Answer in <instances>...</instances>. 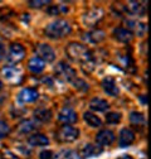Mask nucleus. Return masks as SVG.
<instances>
[{
    "label": "nucleus",
    "mask_w": 151,
    "mask_h": 159,
    "mask_svg": "<svg viewBox=\"0 0 151 159\" xmlns=\"http://www.w3.org/2000/svg\"><path fill=\"white\" fill-rule=\"evenodd\" d=\"M54 73L59 78H62L63 81H67V82H72L73 80L77 77L76 70L64 61H61L54 66Z\"/></svg>",
    "instance_id": "4"
},
{
    "label": "nucleus",
    "mask_w": 151,
    "mask_h": 159,
    "mask_svg": "<svg viewBox=\"0 0 151 159\" xmlns=\"http://www.w3.org/2000/svg\"><path fill=\"white\" fill-rule=\"evenodd\" d=\"M39 159H53V152L52 150H43L39 154Z\"/></svg>",
    "instance_id": "33"
},
{
    "label": "nucleus",
    "mask_w": 151,
    "mask_h": 159,
    "mask_svg": "<svg viewBox=\"0 0 151 159\" xmlns=\"http://www.w3.org/2000/svg\"><path fill=\"white\" fill-rule=\"evenodd\" d=\"M119 159H132V158H131L130 155H121Z\"/></svg>",
    "instance_id": "37"
},
{
    "label": "nucleus",
    "mask_w": 151,
    "mask_h": 159,
    "mask_svg": "<svg viewBox=\"0 0 151 159\" xmlns=\"http://www.w3.org/2000/svg\"><path fill=\"white\" fill-rule=\"evenodd\" d=\"M103 18V10L101 8H93L86 11L82 16V20L86 27H96Z\"/></svg>",
    "instance_id": "6"
},
{
    "label": "nucleus",
    "mask_w": 151,
    "mask_h": 159,
    "mask_svg": "<svg viewBox=\"0 0 151 159\" xmlns=\"http://www.w3.org/2000/svg\"><path fill=\"white\" fill-rule=\"evenodd\" d=\"M125 24L127 25V30L132 34H136L137 37H144L147 33V24L137 22L135 19H125Z\"/></svg>",
    "instance_id": "8"
},
{
    "label": "nucleus",
    "mask_w": 151,
    "mask_h": 159,
    "mask_svg": "<svg viewBox=\"0 0 151 159\" xmlns=\"http://www.w3.org/2000/svg\"><path fill=\"white\" fill-rule=\"evenodd\" d=\"M71 32H72V27L64 19H57V20L49 23L44 28L45 37H48L50 39H62V38L67 37Z\"/></svg>",
    "instance_id": "2"
},
{
    "label": "nucleus",
    "mask_w": 151,
    "mask_h": 159,
    "mask_svg": "<svg viewBox=\"0 0 151 159\" xmlns=\"http://www.w3.org/2000/svg\"><path fill=\"white\" fill-rule=\"evenodd\" d=\"M78 138H80V129L71 125H63L55 133V139L59 143H73Z\"/></svg>",
    "instance_id": "3"
},
{
    "label": "nucleus",
    "mask_w": 151,
    "mask_h": 159,
    "mask_svg": "<svg viewBox=\"0 0 151 159\" xmlns=\"http://www.w3.org/2000/svg\"><path fill=\"white\" fill-rule=\"evenodd\" d=\"M101 86H102V90L108 95V96H112V97H116L119 93H120V89L115 81V78L111 77V76H107L102 80L101 82Z\"/></svg>",
    "instance_id": "11"
},
{
    "label": "nucleus",
    "mask_w": 151,
    "mask_h": 159,
    "mask_svg": "<svg viewBox=\"0 0 151 159\" xmlns=\"http://www.w3.org/2000/svg\"><path fill=\"white\" fill-rule=\"evenodd\" d=\"M102 152H103V149L101 147H97L94 144H86V145H83V148L81 150V155H82V158H91V157L101 154Z\"/></svg>",
    "instance_id": "21"
},
{
    "label": "nucleus",
    "mask_w": 151,
    "mask_h": 159,
    "mask_svg": "<svg viewBox=\"0 0 151 159\" xmlns=\"http://www.w3.org/2000/svg\"><path fill=\"white\" fill-rule=\"evenodd\" d=\"M25 56V48L20 43H13L9 48V53L6 56V61L10 63L9 66H15L22 61Z\"/></svg>",
    "instance_id": "5"
},
{
    "label": "nucleus",
    "mask_w": 151,
    "mask_h": 159,
    "mask_svg": "<svg viewBox=\"0 0 151 159\" xmlns=\"http://www.w3.org/2000/svg\"><path fill=\"white\" fill-rule=\"evenodd\" d=\"M115 139H116V136H115V134H113V131H111L108 129H103V130L98 131L97 135H96V144L100 145L101 148L102 147H108L115 142Z\"/></svg>",
    "instance_id": "12"
},
{
    "label": "nucleus",
    "mask_w": 151,
    "mask_h": 159,
    "mask_svg": "<svg viewBox=\"0 0 151 159\" xmlns=\"http://www.w3.org/2000/svg\"><path fill=\"white\" fill-rule=\"evenodd\" d=\"M126 13L132 16H144L147 13V5L141 2H130L126 5Z\"/></svg>",
    "instance_id": "10"
},
{
    "label": "nucleus",
    "mask_w": 151,
    "mask_h": 159,
    "mask_svg": "<svg viewBox=\"0 0 151 159\" xmlns=\"http://www.w3.org/2000/svg\"><path fill=\"white\" fill-rule=\"evenodd\" d=\"M3 73H4V76L6 77V78H13V77H16V75H18V70H15L13 66H6V67H4L3 68Z\"/></svg>",
    "instance_id": "31"
},
{
    "label": "nucleus",
    "mask_w": 151,
    "mask_h": 159,
    "mask_svg": "<svg viewBox=\"0 0 151 159\" xmlns=\"http://www.w3.org/2000/svg\"><path fill=\"white\" fill-rule=\"evenodd\" d=\"M35 53H37V57L41 58L44 63L45 62L52 63L54 59H55V52H54V49L49 44H47V43H39V44H37Z\"/></svg>",
    "instance_id": "7"
},
{
    "label": "nucleus",
    "mask_w": 151,
    "mask_h": 159,
    "mask_svg": "<svg viewBox=\"0 0 151 159\" xmlns=\"http://www.w3.org/2000/svg\"><path fill=\"white\" fill-rule=\"evenodd\" d=\"M66 53H67V56H68V58L71 59V61L81 63L82 66L88 63V62L94 61L92 51L87 46H84L82 43H78V42H71L66 47Z\"/></svg>",
    "instance_id": "1"
},
{
    "label": "nucleus",
    "mask_w": 151,
    "mask_h": 159,
    "mask_svg": "<svg viewBox=\"0 0 151 159\" xmlns=\"http://www.w3.org/2000/svg\"><path fill=\"white\" fill-rule=\"evenodd\" d=\"M28 143L32 147H45L49 144V139L44 134L37 133V134H33L28 138Z\"/></svg>",
    "instance_id": "18"
},
{
    "label": "nucleus",
    "mask_w": 151,
    "mask_h": 159,
    "mask_svg": "<svg viewBox=\"0 0 151 159\" xmlns=\"http://www.w3.org/2000/svg\"><path fill=\"white\" fill-rule=\"evenodd\" d=\"M105 38H106V34L101 29H94L83 34V41L91 44H98L102 41H105Z\"/></svg>",
    "instance_id": "15"
},
{
    "label": "nucleus",
    "mask_w": 151,
    "mask_h": 159,
    "mask_svg": "<svg viewBox=\"0 0 151 159\" xmlns=\"http://www.w3.org/2000/svg\"><path fill=\"white\" fill-rule=\"evenodd\" d=\"M58 120L61 123H63L64 125H71L77 123L78 117H77V112L71 107H63L61 110V112L58 114Z\"/></svg>",
    "instance_id": "13"
},
{
    "label": "nucleus",
    "mask_w": 151,
    "mask_h": 159,
    "mask_svg": "<svg viewBox=\"0 0 151 159\" xmlns=\"http://www.w3.org/2000/svg\"><path fill=\"white\" fill-rule=\"evenodd\" d=\"M38 128V124L34 120H23L18 125V131L20 134H29L33 133Z\"/></svg>",
    "instance_id": "23"
},
{
    "label": "nucleus",
    "mask_w": 151,
    "mask_h": 159,
    "mask_svg": "<svg viewBox=\"0 0 151 159\" xmlns=\"http://www.w3.org/2000/svg\"><path fill=\"white\" fill-rule=\"evenodd\" d=\"M130 121L134 125L140 126V125H144L146 123V119H145V115L142 112H140V111H132L130 114Z\"/></svg>",
    "instance_id": "24"
},
{
    "label": "nucleus",
    "mask_w": 151,
    "mask_h": 159,
    "mask_svg": "<svg viewBox=\"0 0 151 159\" xmlns=\"http://www.w3.org/2000/svg\"><path fill=\"white\" fill-rule=\"evenodd\" d=\"M135 142V133L128 128H125L120 131L119 135V144L121 148H127Z\"/></svg>",
    "instance_id": "16"
},
{
    "label": "nucleus",
    "mask_w": 151,
    "mask_h": 159,
    "mask_svg": "<svg viewBox=\"0 0 151 159\" xmlns=\"http://www.w3.org/2000/svg\"><path fill=\"white\" fill-rule=\"evenodd\" d=\"M112 35L116 41L121 42V43H130L134 38V34H132L130 30H127L126 28H122V27H117L112 30Z\"/></svg>",
    "instance_id": "17"
},
{
    "label": "nucleus",
    "mask_w": 151,
    "mask_h": 159,
    "mask_svg": "<svg viewBox=\"0 0 151 159\" xmlns=\"http://www.w3.org/2000/svg\"><path fill=\"white\" fill-rule=\"evenodd\" d=\"M2 159H18L13 153H10V152H5V154L2 157Z\"/></svg>",
    "instance_id": "35"
},
{
    "label": "nucleus",
    "mask_w": 151,
    "mask_h": 159,
    "mask_svg": "<svg viewBox=\"0 0 151 159\" xmlns=\"http://www.w3.org/2000/svg\"><path fill=\"white\" fill-rule=\"evenodd\" d=\"M38 97H39V92L35 89L25 87L18 93V101L20 104H29V102L37 101Z\"/></svg>",
    "instance_id": "9"
},
{
    "label": "nucleus",
    "mask_w": 151,
    "mask_h": 159,
    "mask_svg": "<svg viewBox=\"0 0 151 159\" xmlns=\"http://www.w3.org/2000/svg\"><path fill=\"white\" fill-rule=\"evenodd\" d=\"M45 68V63L38 57H32L28 62V70L32 73H41Z\"/></svg>",
    "instance_id": "20"
},
{
    "label": "nucleus",
    "mask_w": 151,
    "mask_h": 159,
    "mask_svg": "<svg viewBox=\"0 0 151 159\" xmlns=\"http://www.w3.org/2000/svg\"><path fill=\"white\" fill-rule=\"evenodd\" d=\"M139 97H140V100L144 105H147V95H140Z\"/></svg>",
    "instance_id": "36"
},
{
    "label": "nucleus",
    "mask_w": 151,
    "mask_h": 159,
    "mask_svg": "<svg viewBox=\"0 0 151 159\" xmlns=\"http://www.w3.org/2000/svg\"><path fill=\"white\" fill-rule=\"evenodd\" d=\"M28 4H29L30 8L39 9V8H42V7L47 5V4H50V2L49 0H42V2H39V0H32V2H28Z\"/></svg>",
    "instance_id": "32"
},
{
    "label": "nucleus",
    "mask_w": 151,
    "mask_h": 159,
    "mask_svg": "<svg viewBox=\"0 0 151 159\" xmlns=\"http://www.w3.org/2000/svg\"><path fill=\"white\" fill-rule=\"evenodd\" d=\"M121 119H122L121 112H116V111L108 112L106 115V123L107 124H111V125H116V124H119L121 121Z\"/></svg>",
    "instance_id": "28"
},
{
    "label": "nucleus",
    "mask_w": 151,
    "mask_h": 159,
    "mask_svg": "<svg viewBox=\"0 0 151 159\" xmlns=\"http://www.w3.org/2000/svg\"><path fill=\"white\" fill-rule=\"evenodd\" d=\"M34 121L39 124H47L53 119V112L48 107H39L34 111Z\"/></svg>",
    "instance_id": "14"
},
{
    "label": "nucleus",
    "mask_w": 151,
    "mask_h": 159,
    "mask_svg": "<svg viewBox=\"0 0 151 159\" xmlns=\"http://www.w3.org/2000/svg\"><path fill=\"white\" fill-rule=\"evenodd\" d=\"M83 120L86 121V124L91 128H100L102 125V120L96 115L91 111H86L83 112Z\"/></svg>",
    "instance_id": "22"
},
{
    "label": "nucleus",
    "mask_w": 151,
    "mask_h": 159,
    "mask_svg": "<svg viewBox=\"0 0 151 159\" xmlns=\"http://www.w3.org/2000/svg\"><path fill=\"white\" fill-rule=\"evenodd\" d=\"M113 14H116V16H123L126 14V5L121 3H115L111 7Z\"/></svg>",
    "instance_id": "29"
},
{
    "label": "nucleus",
    "mask_w": 151,
    "mask_h": 159,
    "mask_svg": "<svg viewBox=\"0 0 151 159\" xmlns=\"http://www.w3.org/2000/svg\"><path fill=\"white\" fill-rule=\"evenodd\" d=\"M9 133H10L9 124L6 121H4V120H0V140L4 139V138H6L9 135Z\"/></svg>",
    "instance_id": "30"
},
{
    "label": "nucleus",
    "mask_w": 151,
    "mask_h": 159,
    "mask_svg": "<svg viewBox=\"0 0 151 159\" xmlns=\"http://www.w3.org/2000/svg\"><path fill=\"white\" fill-rule=\"evenodd\" d=\"M67 11H68V8L64 7V5H49V7L47 8L48 15H52V16L58 15V14H61V13H67Z\"/></svg>",
    "instance_id": "27"
},
{
    "label": "nucleus",
    "mask_w": 151,
    "mask_h": 159,
    "mask_svg": "<svg viewBox=\"0 0 151 159\" xmlns=\"http://www.w3.org/2000/svg\"><path fill=\"white\" fill-rule=\"evenodd\" d=\"M53 159H76V153L71 149H62L53 154Z\"/></svg>",
    "instance_id": "25"
},
{
    "label": "nucleus",
    "mask_w": 151,
    "mask_h": 159,
    "mask_svg": "<svg viewBox=\"0 0 151 159\" xmlns=\"http://www.w3.org/2000/svg\"><path fill=\"white\" fill-rule=\"evenodd\" d=\"M4 57H5V47L2 42H0V62L4 59Z\"/></svg>",
    "instance_id": "34"
},
{
    "label": "nucleus",
    "mask_w": 151,
    "mask_h": 159,
    "mask_svg": "<svg viewBox=\"0 0 151 159\" xmlns=\"http://www.w3.org/2000/svg\"><path fill=\"white\" fill-rule=\"evenodd\" d=\"M89 107L93 111H98V112H105L106 110H108L110 105L108 102L105 100V98L101 97H93L89 101Z\"/></svg>",
    "instance_id": "19"
},
{
    "label": "nucleus",
    "mask_w": 151,
    "mask_h": 159,
    "mask_svg": "<svg viewBox=\"0 0 151 159\" xmlns=\"http://www.w3.org/2000/svg\"><path fill=\"white\" fill-rule=\"evenodd\" d=\"M3 89V82H2V80H0V90Z\"/></svg>",
    "instance_id": "38"
},
{
    "label": "nucleus",
    "mask_w": 151,
    "mask_h": 159,
    "mask_svg": "<svg viewBox=\"0 0 151 159\" xmlns=\"http://www.w3.org/2000/svg\"><path fill=\"white\" fill-rule=\"evenodd\" d=\"M72 85H73V87L76 89V90H78V91H82V92H87L88 90H89V85L84 81V80H82V78H78V77H76L73 81L71 82Z\"/></svg>",
    "instance_id": "26"
}]
</instances>
